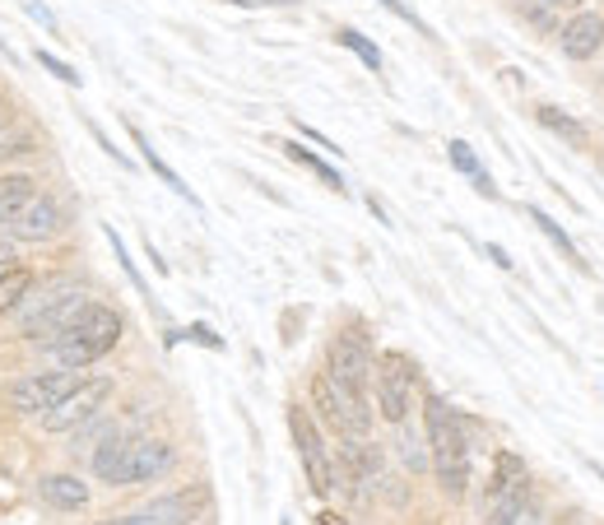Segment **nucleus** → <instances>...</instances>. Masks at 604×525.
<instances>
[{
  "mask_svg": "<svg viewBox=\"0 0 604 525\" xmlns=\"http://www.w3.org/2000/svg\"><path fill=\"white\" fill-rule=\"evenodd\" d=\"M428 456L446 498H465L470 488V442H465V418L446 400H428Z\"/></svg>",
  "mask_w": 604,
  "mask_h": 525,
  "instance_id": "f257e3e1",
  "label": "nucleus"
},
{
  "mask_svg": "<svg viewBox=\"0 0 604 525\" xmlns=\"http://www.w3.org/2000/svg\"><path fill=\"white\" fill-rule=\"evenodd\" d=\"M121 312H112V307H102V303H89L75 317V326L71 330H61L51 344H42L51 358H57V367H89V363H98L102 354H112L116 349V340H121Z\"/></svg>",
  "mask_w": 604,
  "mask_h": 525,
  "instance_id": "f03ea898",
  "label": "nucleus"
},
{
  "mask_svg": "<svg viewBox=\"0 0 604 525\" xmlns=\"http://www.w3.org/2000/svg\"><path fill=\"white\" fill-rule=\"evenodd\" d=\"M312 405L317 414L331 424L344 442H368V428H372V414H368V400L362 395H349L344 387H335L331 377H317L312 381Z\"/></svg>",
  "mask_w": 604,
  "mask_h": 525,
  "instance_id": "7ed1b4c3",
  "label": "nucleus"
},
{
  "mask_svg": "<svg viewBox=\"0 0 604 525\" xmlns=\"http://www.w3.org/2000/svg\"><path fill=\"white\" fill-rule=\"evenodd\" d=\"M89 307V293H84L79 284H61V289H51L38 307L24 317V335L28 340H38V344H51L61 335V330H71L75 317Z\"/></svg>",
  "mask_w": 604,
  "mask_h": 525,
  "instance_id": "20e7f679",
  "label": "nucleus"
},
{
  "mask_svg": "<svg viewBox=\"0 0 604 525\" xmlns=\"http://www.w3.org/2000/svg\"><path fill=\"white\" fill-rule=\"evenodd\" d=\"M325 377H331L335 387H344L349 395L368 400V377H372L368 335H358V330H344V335H335L331 349H325Z\"/></svg>",
  "mask_w": 604,
  "mask_h": 525,
  "instance_id": "39448f33",
  "label": "nucleus"
},
{
  "mask_svg": "<svg viewBox=\"0 0 604 525\" xmlns=\"http://www.w3.org/2000/svg\"><path fill=\"white\" fill-rule=\"evenodd\" d=\"M108 395H112V381H108V377L79 381L75 391H65L57 405L42 414V428H47V432H75V428L89 424V418H94L102 405H108Z\"/></svg>",
  "mask_w": 604,
  "mask_h": 525,
  "instance_id": "423d86ee",
  "label": "nucleus"
},
{
  "mask_svg": "<svg viewBox=\"0 0 604 525\" xmlns=\"http://www.w3.org/2000/svg\"><path fill=\"white\" fill-rule=\"evenodd\" d=\"M75 387H79V367H47V373H33L24 381H14L10 400H14V410H20V414H38L42 418L65 391H75Z\"/></svg>",
  "mask_w": 604,
  "mask_h": 525,
  "instance_id": "0eeeda50",
  "label": "nucleus"
},
{
  "mask_svg": "<svg viewBox=\"0 0 604 525\" xmlns=\"http://www.w3.org/2000/svg\"><path fill=\"white\" fill-rule=\"evenodd\" d=\"M414 405V367L400 354H386L377 363V410L386 424H405Z\"/></svg>",
  "mask_w": 604,
  "mask_h": 525,
  "instance_id": "6e6552de",
  "label": "nucleus"
},
{
  "mask_svg": "<svg viewBox=\"0 0 604 525\" xmlns=\"http://www.w3.org/2000/svg\"><path fill=\"white\" fill-rule=\"evenodd\" d=\"M288 428H293V442H298V456H303V465H307V479H312V488L325 498V493L335 488V465H331V456H325L321 432L312 428V418H307L303 405L288 410Z\"/></svg>",
  "mask_w": 604,
  "mask_h": 525,
  "instance_id": "1a4fd4ad",
  "label": "nucleus"
},
{
  "mask_svg": "<svg viewBox=\"0 0 604 525\" xmlns=\"http://www.w3.org/2000/svg\"><path fill=\"white\" fill-rule=\"evenodd\" d=\"M172 465H177L172 442H163V437H135L131 456H126V484H153V479H163Z\"/></svg>",
  "mask_w": 604,
  "mask_h": 525,
  "instance_id": "9d476101",
  "label": "nucleus"
},
{
  "mask_svg": "<svg viewBox=\"0 0 604 525\" xmlns=\"http://www.w3.org/2000/svg\"><path fill=\"white\" fill-rule=\"evenodd\" d=\"M61 205L51 200V196H33L20 215H14L5 223V233L10 237H20V242H47V237H57L61 233Z\"/></svg>",
  "mask_w": 604,
  "mask_h": 525,
  "instance_id": "9b49d317",
  "label": "nucleus"
},
{
  "mask_svg": "<svg viewBox=\"0 0 604 525\" xmlns=\"http://www.w3.org/2000/svg\"><path fill=\"white\" fill-rule=\"evenodd\" d=\"M558 47H563L567 61H591L604 47V14H595V10L572 14V20L558 28Z\"/></svg>",
  "mask_w": 604,
  "mask_h": 525,
  "instance_id": "f8f14e48",
  "label": "nucleus"
},
{
  "mask_svg": "<svg viewBox=\"0 0 604 525\" xmlns=\"http://www.w3.org/2000/svg\"><path fill=\"white\" fill-rule=\"evenodd\" d=\"M210 506V493L196 484V488H182V493H168V498H153L149 506H140V512L153 521V525H192L200 521V512Z\"/></svg>",
  "mask_w": 604,
  "mask_h": 525,
  "instance_id": "ddd939ff",
  "label": "nucleus"
},
{
  "mask_svg": "<svg viewBox=\"0 0 604 525\" xmlns=\"http://www.w3.org/2000/svg\"><path fill=\"white\" fill-rule=\"evenodd\" d=\"M131 442L135 437L116 432V428H102V442L94 447V475L112 488H126V456H131Z\"/></svg>",
  "mask_w": 604,
  "mask_h": 525,
  "instance_id": "4468645a",
  "label": "nucleus"
},
{
  "mask_svg": "<svg viewBox=\"0 0 604 525\" xmlns=\"http://www.w3.org/2000/svg\"><path fill=\"white\" fill-rule=\"evenodd\" d=\"M38 493L57 506V512H84V506H89V484L75 475H42Z\"/></svg>",
  "mask_w": 604,
  "mask_h": 525,
  "instance_id": "2eb2a0df",
  "label": "nucleus"
},
{
  "mask_svg": "<svg viewBox=\"0 0 604 525\" xmlns=\"http://www.w3.org/2000/svg\"><path fill=\"white\" fill-rule=\"evenodd\" d=\"M33 196H38V182H33L28 172H5V178H0V229H5Z\"/></svg>",
  "mask_w": 604,
  "mask_h": 525,
  "instance_id": "dca6fc26",
  "label": "nucleus"
},
{
  "mask_svg": "<svg viewBox=\"0 0 604 525\" xmlns=\"http://www.w3.org/2000/svg\"><path fill=\"white\" fill-rule=\"evenodd\" d=\"M534 121H540L544 131H554V135L563 139V145H572V149H585V139H591L581 121H577V117H567L563 108H534Z\"/></svg>",
  "mask_w": 604,
  "mask_h": 525,
  "instance_id": "f3484780",
  "label": "nucleus"
},
{
  "mask_svg": "<svg viewBox=\"0 0 604 525\" xmlns=\"http://www.w3.org/2000/svg\"><path fill=\"white\" fill-rule=\"evenodd\" d=\"M511 488H530V469L521 456H511V451H497L493 461V488L489 493H511Z\"/></svg>",
  "mask_w": 604,
  "mask_h": 525,
  "instance_id": "a211bd4d",
  "label": "nucleus"
},
{
  "mask_svg": "<svg viewBox=\"0 0 604 525\" xmlns=\"http://www.w3.org/2000/svg\"><path fill=\"white\" fill-rule=\"evenodd\" d=\"M33 293V274L24 266H0V317L14 312Z\"/></svg>",
  "mask_w": 604,
  "mask_h": 525,
  "instance_id": "6ab92c4d",
  "label": "nucleus"
},
{
  "mask_svg": "<svg viewBox=\"0 0 604 525\" xmlns=\"http://www.w3.org/2000/svg\"><path fill=\"white\" fill-rule=\"evenodd\" d=\"M452 163L465 172V178H474V186L483 191V196H493V182H489V172H483V163L470 154V145L465 139H452Z\"/></svg>",
  "mask_w": 604,
  "mask_h": 525,
  "instance_id": "aec40b11",
  "label": "nucleus"
},
{
  "mask_svg": "<svg viewBox=\"0 0 604 525\" xmlns=\"http://www.w3.org/2000/svg\"><path fill=\"white\" fill-rule=\"evenodd\" d=\"M530 219H534V229H540V233H544L548 242H554V247H558V252H563L567 260H577V266H581V256H577V242L567 237V233L558 229V223H554V219L544 215V209H530Z\"/></svg>",
  "mask_w": 604,
  "mask_h": 525,
  "instance_id": "412c9836",
  "label": "nucleus"
},
{
  "mask_svg": "<svg viewBox=\"0 0 604 525\" xmlns=\"http://www.w3.org/2000/svg\"><path fill=\"white\" fill-rule=\"evenodd\" d=\"M135 139H140V149H145V159H149V168H153V172H159V178H163V182H168L172 191H177V196H182V200H192V205H196V196H192V191H186V186L177 182V172H172V168H168V163L159 159V154H153V145H149V139H145V135H135Z\"/></svg>",
  "mask_w": 604,
  "mask_h": 525,
  "instance_id": "4be33fe9",
  "label": "nucleus"
},
{
  "mask_svg": "<svg viewBox=\"0 0 604 525\" xmlns=\"http://www.w3.org/2000/svg\"><path fill=\"white\" fill-rule=\"evenodd\" d=\"M284 149H288V154H293V159H298V163H307V168H312V172H317V178H321L325 186H335V191H344V182H340V172H335V168H325V163L317 159V154H307L303 145H284Z\"/></svg>",
  "mask_w": 604,
  "mask_h": 525,
  "instance_id": "5701e85b",
  "label": "nucleus"
},
{
  "mask_svg": "<svg viewBox=\"0 0 604 525\" xmlns=\"http://www.w3.org/2000/svg\"><path fill=\"white\" fill-rule=\"evenodd\" d=\"M340 42L349 47V51H358V57H362V65H368V70H382V51H377L368 38H358L354 28H344V33H340Z\"/></svg>",
  "mask_w": 604,
  "mask_h": 525,
  "instance_id": "b1692460",
  "label": "nucleus"
},
{
  "mask_svg": "<svg viewBox=\"0 0 604 525\" xmlns=\"http://www.w3.org/2000/svg\"><path fill=\"white\" fill-rule=\"evenodd\" d=\"M38 61H42V65H47V70H57V75H61V80H65V84H79V75H75V70H65V65H61V61H51V57H47V51H42V57H38Z\"/></svg>",
  "mask_w": 604,
  "mask_h": 525,
  "instance_id": "393cba45",
  "label": "nucleus"
},
{
  "mask_svg": "<svg viewBox=\"0 0 604 525\" xmlns=\"http://www.w3.org/2000/svg\"><path fill=\"white\" fill-rule=\"evenodd\" d=\"M98 525H153L145 512H131V516H121V521H98Z\"/></svg>",
  "mask_w": 604,
  "mask_h": 525,
  "instance_id": "a878e982",
  "label": "nucleus"
},
{
  "mask_svg": "<svg viewBox=\"0 0 604 525\" xmlns=\"http://www.w3.org/2000/svg\"><path fill=\"white\" fill-rule=\"evenodd\" d=\"M540 5H548V10H577L581 0H540Z\"/></svg>",
  "mask_w": 604,
  "mask_h": 525,
  "instance_id": "bb28decb",
  "label": "nucleus"
},
{
  "mask_svg": "<svg viewBox=\"0 0 604 525\" xmlns=\"http://www.w3.org/2000/svg\"><path fill=\"white\" fill-rule=\"evenodd\" d=\"M0 266H14V242H0Z\"/></svg>",
  "mask_w": 604,
  "mask_h": 525,
  "instance_id": "cd10ccee",
  "label": "nucleus"
},
{
  "mask_svg": "<svg viewBox=\"0 0 604 525\" xmlns=\"http://www.w3.org/2000/svg\"><path fill=\"white\" fill-rule=\"evenodd\" d=\"M0 135H5V117H0Z\"/></svg>",
  "mask_w": 604,
  "mask_h": 525,
  "instance_id": "c85d7f7f",
  "label": "nucleus"
}]
</instances>
